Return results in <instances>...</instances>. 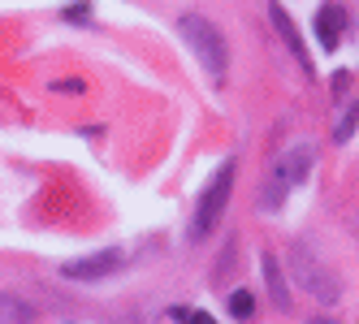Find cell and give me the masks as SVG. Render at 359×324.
I'll use <instances>...</instances> for the list:
<instances>
[{"instance_id": "obj_1", "label": "cell", "mask_w": 359, "mask_h": 324, "mask_svg": "<svg viewBox=\"0 0 359 324\" xmlns=\"http://www.w3.org/2000/svg\"><path fill=\"white\" fill-rule=\"evenodd\" d=\"M182 39L195 48V57L208 65L212 78H221V73H225V61H229V48H225V39H221V31L212 27V22L187 13V17H182Z\"/></svg>"}, {"instance_id": "obj_2", "label": "cell", "mask_w": 359, "mask_h": 324, "mask_svg": "<svg viewBox=\"0 0 359 324\" xmlns=\"http://www.w3.org/2000/svg\"><path fill=\"white\" fill-rule=\"evenodd\" d=\"M307 169H312V147L307 143H299V147H290L286 156L277 160V169H273V178H269V186H264V212H273V208H281V195H286L290 186H299L303 178H307Z\"/></svg>"}, {"instance_id": "obj_3", "label": "cell", "mask_w": 359, "mask_h": 324, "mask_svg": "<svg viewBox=\"0 0 359 324\" xmlns=\"http://www.w3.org/2000/svg\"><path fill=\"white\" fill-rule=\"evenodd\" d=\"M229 190H234V160H225L217 169V178L208 182V190H203V199H199V212H195V225H191V238L195 242L208 238V230L221 220V212L229 204Z\"/></svg>"}, {"instance_id": "obj_4", "label": "cell", "mask_w": 359, "mask_h": 324, "mask_svg": "<svg viewBox=\"0 0 359 324\" xmlns=\"http://www.w3.org/2000/svg\"><path fill=\"white\" fill-rule=\"evenodd\" d=\"M121 264V251H95V255H83V260H69L65 264V277L74 281H91V277H104Z\"/></svg>"}, {"instance_id": "obj_5", "label": "cell", "mask_w": 359, "mask_h": 324, "mask_svg": "<svg viewBox=\"0 0 359 324\" xmlns=\"http://www.w3.org/2000/svg\"><path fill=\"white\" fill-rule=\"evenodd\" d=\"M269 17H273V27H277V35L290 43V52H294V61L312 73V57H307V48H303V39H299V31H294V22H290V13L281 9V5H269Z\"/></svg>"}, {"instance_id": "obj_6", "label": "cell", "mask_w": 359, "mask_h": 324, "mask_svg": "<svg viewBox=\"0 0 359 324\" xmlns=\"http://www.w3.org/2000/svg\"><path fill=\"white\" fill-rule=\"evenodd\" d=\"M342 27H346V13H342L338 5H325V9L316 13V39H320L325 52H333V48L342 43Z\"/></svg>"}, {"instance_id": "obj_7", "label": "cell", "mask_w": 359, "mask_h": 324, "mask_svg": "<svg viewBox=\"0 0 359 324\" xmlns=\"http://www.w3.org/2000/svg\"><path fill=\"white\" fill-rule=\"evenodd\" d=\"M264 277H269V290H273V298H277V307L286 311V307H290V290H286V281H281V268H277L273 255H264Z\"/></svg>"}, {"instance_id": "obj_8", "label": "cell", "mask_w": 359, "mask_h": 324, "mask_svg": "<svg viewBox=\"0 0 359 324\" xmlns=\"http://www.w3.org/2000/svg\"><path fill=\"white\" fill-rule=\"evenodd\" d=\"M251 311H255V298H251L247 290H234V294H229V316H234V320H251Z\"/></svg>"}, {"instance_id": "obj_9", "label": "cell", "mask_w": 359, "mask_h": 324, "mask_svg": "<svg viewBox=\"0 0 359 324\" xmlns=\"http://www.w3.org/2000/svg\"><path fill=\"white\" fill-rule=\"evenodd\" d=\"M187 324H217L208 311H195V316H187Z\"/></svg>"}, {"instance_id": "obj_10", "label": "cell", "mask_w": 359, "mask_h": 324, "mask_svg": "<svg viewBox=\"0 0 359 324\" xmlns=\"http://www.w3.org/2000/svg\"><path fill=\"white\" fill-rule=\"evenodd\" d=\"M312 324H333V320H312Z\"/></svg>"}]
</instances>
